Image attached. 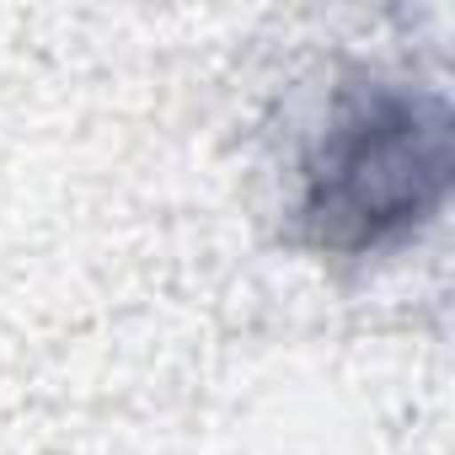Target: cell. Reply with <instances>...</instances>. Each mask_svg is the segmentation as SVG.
Listing matches in <instances>:
<instances>
[{"label": "cell", "instance_id": "cell-1", "mask_svg": "<svg viewBox=\"0 0 455 455\" xmlns=\"http://www.w3.org/2000/svg\"><path fill=\"white\" fill-rule=\"evenodd\" d=\"M455 182V113L434 86H343L300 156L295 231L327 258H375L412 242Z\"/></svg>", "mask_w": 455, "mask_h": 455}]
</instances>
